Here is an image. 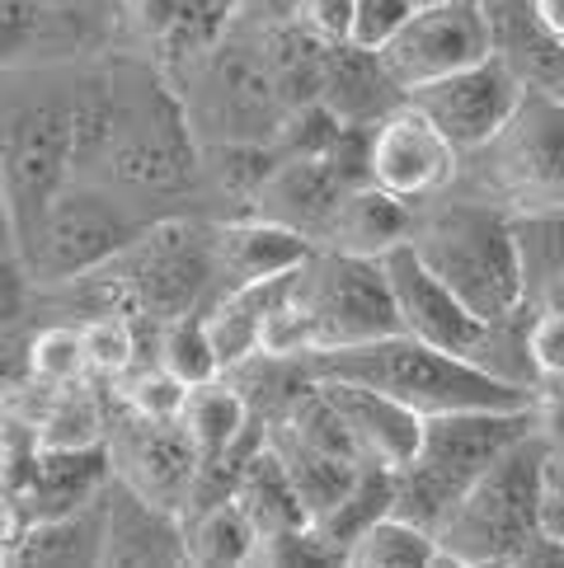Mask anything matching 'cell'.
<instances>
[{"label": "cell", "instance_id": "41", "mask_svg": "<svg viewBox=\"0 0 564 568\" xmlns=\"http://www.w3.org/2000/svg\"><path fill=\"white\" fill-rule=\"evenodd\" d=\"M33 29H38L33 0H0V57L14 52Z\"/></svg>", "mask_w": 564, "mask_h": 568}, {"label": "cell", "instance_id": "39", "mask_svg": "<svg viewBox=\"0 0 564 568\" xmlns=\"http://www.w3.org/2000/svg\"><path fill=\"white\" fill-rule=\"evenodd\" d=\"M522 353L541 381H564V311H536L522 334Z\"/></svg>", "mask_w": 564, "mask_h": 568}, {"label": "cell", "instance_id": "30", "mask_svg": "<svg viewBox=\"0 0 564 568\" xmlns=\"http://www.w3.org/2000/svg\"><path fill=\"white\" fill-rule=\"evenodd\" d=\"M391 503H395V470H381V465H357L349 494L339 498L325 517H315V531L325 536L330 545H339L344 559H349L353 540L367 531L376 517H386Z\"/></svg>", "mask_w": 564, "mask_h": 568}, {"label": "cell", "instance_id": "34", "mask_svg": "<svg viewBox=\"0 0 564 568\" xmlns=\"http://www.w3.org/2000/svg\"><path fill=\"white\" fill-rule=\"evenodd\" d=\"M24 367L38 385H48V390H62V385H80L85 376V348H80V329L71 324H48L43 334L29 343L24 353Z\"/></svg>", "mask_w": 564, "mask_h": 568}, {"label": "cell", "instance_id": "21", "mask_svg": "<svg viewBox=\"0 0 564 568\" xmlns=\"http://www.w3.org/2000/svg\"><path fill=\"white\" fill-rule=\"evenodd\" d=\"M414 235V207L405 197H395L376 184H357L339 197V207L330 216L325 245L320 250H339V254H362V258H381L395 245H410Z\"/></svg>", "mask_w": 564, "mask_h": 568}, {"label": "cell", "instance_id": "18", "mask_svg": "<svg viewBox=\"0 0 564 568\" xmlns=\"http://www.w3.org/2000/svg\"><path fill=\"white\" fill-rule=\"evenodd\" d=\"M344 193L349 189L334 179L325 155H282L273 165V174L250 197V207H254V216L292 226L296 235H306L320 250L325 245V231H330V216H334Z\"/></svg>", "mask_w": 564, "mask_h": 568}, {"label": "cell", "instance_id": "37", "mask_svg": "<svg viewBox=\"0 0 564 568\" xmlns=\"http://www.w3.org/2000/svg\"><path fill=\"white\" fill-rule=\"evenodd\" d=\"M184 395L189 385L170 376L165 367L155 372H141L132 385H128V414L132 418H147V423H179V409H184Z\"/></svg>", "mask_w": 564, "mask_h": 568}, {"label": "cell", "instance_id": "33", "mask_svg": "<svg viewBox=\"0 0 564 568\" xmlns=\"http://www.w3.org/2000/svg\"><path fill=\"white\" fill-rule=\"evenodd\" d=\"M99 442H104V414H99V399L75 390V385H62L57 399L48 404V414L38 418L33 446L71 452V446H99Z\"/></svg>", "mask_w": 564, "mask_h": 568}, {"label": "cell", "instance_id": "15", "mask_svg": "<svg viewBox=\"0 0 564 568\" xmlns=\"http://www.w3.org/2000/svg\"><path fill=\"white\" fill-rule=\"evenodd\" d=\"M118 568H170L189 564L184 521L170 507L141 498L132 484L109 475L104 484V559Z\"/></svg>", "mask_w": 564, "mask_h": 568}, {"label": "cell", "instance_id": "5", "mask_svg": "<svg viewBox=\"0 0 564 568\" xmlns=\"http://www.w3.org/2000/svg\"><path fill=\"white\" fill-rule=\"evenodd\" d=\"M292 296L306 315L311 353L400 334L395 296L386 273H381V258L311 250V258L292 273Z\"/></svg>", "mask_w": 564, "mask_h": 568}, {"label": "cell", "instance_id": "24", "mask_svg": "<svg viewBox=\"0 0 564 568\" xmlns=\"http://www.w3.org/2000/svg\"><path fill=\"white\" fill-rule=\"evenodd\" d=\"M517 268H522V306L564 311V207L513 212Z\"/></svg>", "mask_w": 564, "mask_h": 568}, {"label": "cell", "instance_id": "4", "mask_svg": "<svg viewBox=\"0 0 564 568\" xmlns=\"http://www.w3.org/2000/svg\"><path fill=\"white\" fill-rule=\"evenodd\" d=\"M414 254L442 277L461 306L485 324H508L522 311V268L513 212L485 202H452L429 216H414Z\"/></svg>", "mask_w": 564, "mask_h": 568}, {"label": "cell", "instance_id": "45", "mask_svg": "<svg viewBox=\"0 0 564 568\" xmlns=\"http://www.w3.org/2000/svg\"><path fill=\"white\" fill-rule=\"evenodd\" d=\"M541 526H546L551 536H560V540H564V503H551V498L541 503Z\"/></svg>", "mask_w": 564, "mask_h": 568}, {"label": "cell", "instance_id": "43", "mask_svg": "<svg viewBox=\"0 0 564 568\" xmlns=\"http://www.w3.org/2000/svg\"><path fill=\"white\" fill-rule=\"evenodd\" d=\"M527 10L541 24V33L555 38V43L564 48V0H527Z\"/></svg>", "mask_w": 564, "mask_h": 568}, {"label": "cell", "instance_id": "27", "mask_svg": "<svg viewBox=\"0 0 564 568\" xmlns=\"http://www.w3.org/2000/svg\"><path fill=\"white\" fill-rule=\"evenodd\" d=\"M184 521V550L198 568H245L259 564V526L240 507V498H221L203 513L179 517Z\"/></svg>", "mask_w": 564, "mask_h": 568}, {"label": "cell", "instance_id": "42", "mask_svg": "<svg viewBox=\"0 0 564 568\" xmlns=\"http://www.w3.org/2000/svg\"><path fill=\"white\" fill-rule=\"evenodd\" d=\"M6 258H24V240H19V221H14L10 197L0 189V263Z\"/></svg>", "mask_w": 564, "mask_h": 568}, {"label": "cell", "instance_id": "12", "mask_svg": "<svg viewBox=\"0 0 564 568\" xmlns=\"http://www.w3.org/2000/svg\"><path fill=\"white\" fill-rule=\"evenodd\" d=\"M381 273L391 282L400 334H414L442 353L475 357L480 367H485L498 324H485L475 311L461 306V301L442 287V277L414 254V245H395L391 254H381Z\"/></svg>", "mask_w": 564, "mask_h": 568}, {"label": "cell", "instance_id": "8", "mask_svg": "<svg viewBox=\"0 0 564 568\" xmlns=\"http://www.w3.org/2000/svg\"><path fill=\"white\" fill-rule=\"evenodd\" d=\"M490 57V19L480 0H419L400 33L381 48L391 80L400 90L429 85L461 67Z\"/></svg>", "mask_w": 564, "mask_h": 568}, {"label": "cell", "instance_id": "29", "mask_svg": "<svg viewBox=\"0 0 564 568\" xmlns=\"http://www.w3.org/2000/svg\"><path fill=\"white\" fill-rule=\"evenodd\" d=\"M269 446L278 452V460L288 465V475L296 484L301 503H306V517H325L330 507L349 494V484L357 475V460L349 456H334V452H320V446H311L306 437H296L292 428H282V423H273L269 433Z\"/></svg>", "mask_w": 564, "mask_h": 568}, {"label": "cell", "instance_id": "9", "mask_svg": "<svg viewBox=\"0 0 564 568\" xmlns=\"http://www.w3.org/2000/svg\"><path fill=\"white\" fill-rule=\"evenodd\" d=\"M198 75V128L212 141H273L288 104L273 85L259 48L212 43Z\"/></svg>", "mask_w": 564, "mask_h": 568}, {"label": "cell", "instance_id": "32", "mask_svg": "<svg viewBox=\"0 0 564 568\" xmlns=\"http://www.w3.org/2000/svg\"><path fill=\"white\" fill-rule=\"evenodd\" d=\"M160 367L170 376H179L184 385H203L221 376V357H216V343L208 334V320L203 315H174L160 334Z\"/></svg>", "mask_w": 564, "mask_h": 568}, {"label": "cell", "instance_id": "44", "mask_svg": "<svg viewBox=\"0 0 564 568\" xmlns=\"http://www.w3.org/2000/svg\"><path fill=\"white\" fill-rule=\"evenodd\" d=\"M546 498L564 503V446L551 442V456H546Z\"/></svg>", "mask_w": 564, "mask_h": 568}, {"label": "cell", "instance_id": "20", "mask_svg": "<svg viewBox=\"0 0 564 568\" xmlns=\"http://www.w3.org/2000/svg\"><path fill=\"white\" fill-rule=\"evenodd\" d=\"M311 240L296 235L292 226L269 216H245L231 226L212 231V268L221 287H240V282H264V277H288L311 258Z\"/></svg>", "mask_w": 564, "mask_h": 568}, {"label": "cell", "instance_id": "48", "mask_svg": "<svg viewBox=\"0 0 564 568\" xmlns=\"http://www.w3.org/2000/svg\"><path fill=\"white\" fill-rule=\"evenodd\" d=\"M0 174H6V155H0Z\"/></svg>", "mask_w": 564, "mask_h": 568}, {"label": "cell", "instance_id": "36", "mask_svg": "<svg viewBox=\"0 0 564 568\" xmlns=\"http://www.w3.org/2000/svg\"><path fill=\"white\" fill-rule=\"evenodd\" d=\"M259 564H269V568H339L349 559L339 545H330L315 531V521H306V526H292V531H282V536L259 540Z\"/></svg>", "mask_w": 564, "mask_h": 568}, {"label": "cell", "instance_id": "46", "mask_svg": "<svg viewBox=\"0 0 564 568\" xmlns=\"http://www.w3.org/2000/svg\"><path fill=\"white\" fill-rule=\"evenodd\" d=\"M203 6H212V10H221V14H231V10H240V0H203Z\"/></svg>", "mask_w": 564, "mask_h": 568}, {"label": "cell", "instance_id": "40", "mask_svg": "<svg viewBox=\"0 0 564 568\" xmlns=\"http://www.w3.org/2000/svg\"><path fill=\"white\" fill-rule=\"evenodd\" d=\"M292 24H301L306 33H315L320 43H349L353 33V0H296Z\"/></svg>", "mask_w": 564, "mask_h": 568}, {"label": "cell", "instance_id": "26", "mask_svg": "<svg viewBox=\"0 0 564 568\" xmlns=\"http://www.w3.org/2000/svg\"><path fill=\"white\" fill-rule=\"evenodd\" d=\"M250 404L245 395L235 390V385L226 381H203V385H189L184 395V409H179V428H184V437L193 442L198 460H221L231 456L240 442H245L250 433Z\"/></svg>", "mask_w": 564, "mask_h": 568}, {"label": "cell", "instance_id": "38", "mask_svg": "<svg viewBox=\"0 0 564 568\" xmlns=\"http://www.w3.org/2000/svg\"><path fill=\"white\" fill-rule=\"evenodd\" d=\"M414 6H419V0H353V33H349V43L367 48V52H381L400 33V24L410 19Z\"/></svg>", "mask_w": 564, "mask_h": 568}, {"label": "cell", "instance_id": "2", "mask_svg": "<svg viewBox=\"0 0 564 568\" xmlns=\"http://www.w3.org/2000/svg\"><path fill=\"white\" fill-rule=\"evenodd\" d=\"M546 456L551 437L532 428L480 475L461 503L437 526L442 564L456 568H517L527 545L546 531L541 503H546Z\"/></svg>", "mask_w": 564, "mask_h": 568}, {"label": "cell", "instance_id": "25", "mask_svg": "<svg viewBox=\"0 0 564 568\" xmlns=\"http://www.w3.org/2000/svg\"><path fill=\"white\" fill-rule=\"evenodd\" d=\"M235 498L240 507L250 513V521L259 526V540L282 536L292 526H306V503H301L296 484L288 475V465L278 460V452L269 446V437L254 446L250 460L240 465V479H235Z\"/></svg>", "mask_w": 564, "mask_h": 568}, {"label": "cell", "instance_id": "19", "mask_svg": "<svg viewBox=\"0 0 564 568\" xmlns=\"http://www.w3.org/2000/svg\"><path fill=\"white\" fill-rule=\"evenodd\" d=\"M320 385H325L330 399L339 404V414H344L362 465H381V470L410 465V456L419 452V437H423V414L405 409L400 399L381 395V390H367V385H357V381H320Z\"/></svg>", "mask_w": 564, "mask_h": 568}, {"label": "cell", "instance_id": "16", "mask_svg": "<svg viewBox=\"0 0 564 568\" xmlns=\"http://www.w3.org/2000/svg\"><path fill=\"white\" fill-rule=\"evenodd\" d=\"M109 460H113V475L132 484L141 498L170 507V513H184L193 475H198V452L179 423L132 418L128 437L109 446Z\"/></svg>", "mask_w": 564, "mask_h": 568}, {"label": "cell", "instance_id": "13", "mask_svg": "<svg viewBox=\"0 0 564 568\" xmlns=\"http://www.w3.org/2000/svg\"><path fill=\"white\" fill-rule=\"evenodd\" d=\"M71 165L75 160H71V109L67 104H43L19 118L10 155H6V174H0V189H6L14 221H19V240L33 235L43 207L71 184Z\"/></svg>", "mask_w": 564, "mask_h": 568}, {"label": "cell", "instance_id": "10", "mask_svg": "<svg viewBox=\"0 0 564 568\" xmlns=\"http://www.w3.org/2000/svg\"><path fill=\"white\" fill-rule=\"evenodd\" d=\"M522 94H527V85L490 52L485 62L461 67L442 80L405 90V104L429 118L461 155V151L490 146V141L503 132V123L513 118V109L522 104Z\"/></svg>", "mask_w": 564, "mask_h": 568}, {"label": "cell", "instance_id": "47", "mask_svg": "<svg viewBox=\"0 0 564 568\" xmlns=\"http://www.w3.org/2000/svg\"><path fill=\"white\" fill-rule=\"evenodd\" d=\"M555 99H564V67H560V80H555V90H551Z\"/></svg>", "mask_w": 564, "mask_h": 568}, {"label": "cell", "instance_id": "23", "mask_svg": "<svg viewBox=\"0 0 564 568\" xmlns=\"http://www.w3.org/2000/svg\"><path fill=\"white\" fill-rule=\"evenodd\" d=\"M104 559V494L62 517L24 521L10 545L6 564H43V568H90Z\"/></svg>", "mask_w": 564, "mask_h": 568}, {"label": "cell", "instance_id": "17", "mask_svg": "<svg viewBox=\"0 0 564 568\" xmlns=\"http://www.w3.org/2000/svg\"><path fill=\"white\" fill-rule=\"evenodd\" d=\"M109 475H113L109 442L71 446V452L33 446L29 465L19 470V489H14L10 507H24V521L62 517V513H75V507H85V503H94L99 494H104Z\"/></svg>", "mask_w": 564, "mask_h": 568}, {"label": "cell", "instance_id": "22", "mask_svg": "<svg viewBox=\"0 0 564 568\" xmlns=\"http://www.w3.org/2000/svg\"><path fill=\"white\" fill-rule=\"evenodd\" d=\"M320 104L339 113V123H376V118H386L391 109L405 104V90L391 80L381 52L339 43V48H330Z\"/></svg>", "mask_w": 564, "mask_h": 568}, {"label": "cell", "instance_id": "35", "mask_svg": "<svg viewBox=\"0 0 564 568\" xmlns=\"http://www.w3.org/2000/svg\"><path fill=\"white\" fill-rule=\"evenodd\" d=\"M80 348H85V367L99 376H123L137 357V329L128 315L104 311L90 324H80Z\"/></svg>", "mask_w": 564, "mask_h": 568}, {"label": "cell", "instance_id": "7", "mask_svg": "<svg viewBox=\"0 0 564 568\" xmlns=\"http://www.w3.org/2000/svg\"><path fill=\"white\" fill-rule=\"evenodd\" d=\"M480 151L490 155V184L517 212L564 207V99L527 90L503 132Z\"/></svg>", "mask_w": 564, "mask_h": 568}, {"label": "cell", "instance_id": "6", "mask_svg": "<svg viewBox=\"0 0 564 568\" xmlns=\"http://www.w3.org/2000/svg\"><path fill=\"white\" fill-rule=\"evenodd\" d=\"M141 231H147V221L132 216L113 193L67 184L38 216L33 235L24 240V254L38 277L71 282L118 263L141 240Z\"/></svg>", "mask_w": 564, "mask_h": 568}, {"label": "cell", "instance_id": "14", "mask_svg": "<svg viewBox=\"0 0 564 568\" xmlns=\"http://www.w3.org/2000/svg\"><path fill=\"white\" fill-rule=\"evenodd\" d=\"M452 174H456V146L419 109L400 104L372 123L367 184L405 202H419L437 193L442 184H452Z\"/></svg>", "mask_w": 564, "mask_h": 568}, {"label": "cell", "instance_id": "11", "mask_svg": "<svg viewBox=\"0 0 564 568\" xmlns=\"http://www.w3.org/2000/svg\"><path fill=\"white\" fill-rule=\"evenodd\" d=\"M132 268L123 273V296H132L151 315H189L193 301L216 282L212 268V231L189 226V221H160L147 226L128 250Z\"/></svg>", "mask_w": 564, "mask_h": 568}, {"label": "cell", "instance_id": "28", "mask_svg": "<svg viewBox=\"0 0 564 568\" xmlns=\"http://www.w3.org/2000/svg\"><path fill=\"white\" fill-rule=\"evenodd\" d=\"M259 52H264V67L273 75L282 104H288V109L315 104L320 85H325L330 43H320L315 33L292 24V19H282V24H269L264 29V43H259Z\"/></svg>", "mask_w": 564, "mask_h": 568}, {"label": "cell", "instance_id": "1", "mask_svg": "<svg viewBox=\"0 0 564 568\" xmlns=\"http://www.w3.org/2000/svg\"><path fill=\"white\" fill-rule=\"evenodd\" d=\"M301 362L315 381H357L423 418L452 409H532L536 404L532 385L480 367L475 357L442 353L414 334H386L372 343H353V348L306 353Z\"/></svg>", "mask_w": 564, "mask_h": 568}, {"label": "cell", "instance_id": "31", "mask_svg": "<svg viewBox=\"0 0 564 568\" xmlns=\"http://www.w3.org/2000/svg\"><path fill=\"white\" fill-rule=\"evenodd\" d=\"M433 564H442L437 536L395 513L376 517L349 550V568H433Z\"/></svg>", "mask_w": 564, "mask_h": 568}, {"label": "cell", "instance_id": "3", "mask_svg": "<svg viewBox=\"0 0 564 568\" xmlns=\"http://www.w3.org/2000/svg\"><path fill=\"white\" fill-rule=\"evenodd\" d=\"M536 428L532 409H452L423 418V437L410 465L395 470L391 513L437 536V526L461 503V494L498 460L503 446Z\"/></svg>", "mask_w": 564, "mask_h": 568}]
</instances>
